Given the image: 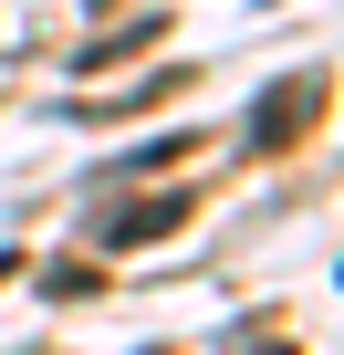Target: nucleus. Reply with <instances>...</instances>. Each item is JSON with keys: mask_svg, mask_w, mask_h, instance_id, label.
Wrapping results in <instances>:
<instances>
[{"mask_svg": "<svg viewBox=\"0 0 344 355\" xmlns=\"http://www.w3.org/2000/svg\"><path fill=\"white\" fill-rule=\"evenodd\" d=\"M188 209H199L188 189H146V199L105 209V230H94V241H105V251H146V241H167V230H188Z\"/></svg>", "mask_w": 344, "mask_h": 355, "instance_id": "f257e3e1", "label": "nucleus"}, {"mask_svg": "<svg viewBox=\"0 0 344 355\" xmlns=\"http://www.w3.org/2000/svg\"><path fill=\"white\" fill-rule=\"evenodd\" d=\"M11 272H21V251H0V282H11Z\"/></svg>", "mask_w": 344, "mask_h": 355, "instance_id": "20e7f679", "label": "nucleus"}, {"mask_svg": "<svg viewBox=\"0 0 344 355\" xmlns=\"http://www.w3.org/2000/svg\"><path fill=\"white\" fill-rule=\"evenodd\" d=\"M156 32H167V21H125V32H105V42H84L73 63H84V73H105V63H136V53L156 42Z\"/></svg>", "mask_w": 344, "mask_h": 355, "instance_id": "7ed1b4c3", "label": "nucleus"}, {"mask_svg": "<svg viewBox=\"0 0 344 355\" xmlns=\"http://www.w3.org/2000/svg\"><path fill=\"white\" fill-rule=\"evenodd\" d=\"M313 115H323V73H282V84L251 105V146H292Z\"/></svg>", "mask_w": 344, "mask_h": 355, "instance_id": "f03ea898", "label": "nucleus"}]
</instances>
